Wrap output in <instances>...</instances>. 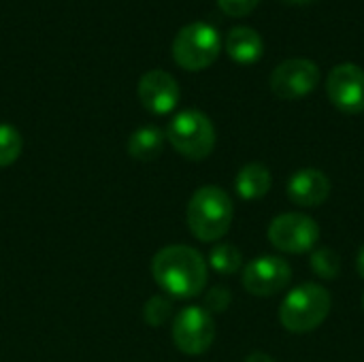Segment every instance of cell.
Instances as JSON below:
<instances>
[{"label": "cell", "mask_w": 364, "mask_h": 362, "mask_svg": "<svg viewBox=\"0 0 364 362\" xmlns=\"http://www.w3.org/2000/svg\"><path fill=\"white\" fill-rule=\"evenodd\" d=\"M151 275L168 297L194 299L207 286L209 267L198 250L190 245H168L154 256Z\"/></svg>", "instance_id": "obj_1"}, {"label": "cell", "mask_w": 364, "mask_h": 362, "mask_svg": "<svg viewBox=\"0 0 364 362\" xmlns=\"http://www.w3.org/2000/svg\"><path fill=\"white\" fill-rule=\"evenodd\" d=\"M286 2H290V4H305V2H311V0H286Z\"/></svg>", "instance_id": "obj_24"}, {"label": "cell", "mask_w": 364, "mask_h": 362, "mask_svg": "<svg viewBox=\"0 0 364 362\" xmlns=\"http://www.w3.org/2000/svg\"><path fill=\"white\" fill-rule=\"evenodd\" d=\"M222 49V38L211 23L194 21L183 26L173 41V58L186 70H203L211 66Z\"/></svg>", "instance_id": "obj_5"}, {"label": "cell", "mask_w": 364, "mask_h": 362, "mask_svg": "<svg viewBox=\"0 0 364 362\" xmlns=\"http://www.w3.org/2000/svg\"><path fill=\"white\" fill-rule=\"evenodd\" d=\"M271 183H273L271 171L260 162L245 164L235 177V190L243 201H258L267 196L271 190Z\"/></svg>", "instance_id": "obj_14"}, {"label": "cell", "mask_w": 364, "mask_h": 362, "mask_svg": "<svg viewBox=\"0 0 364 362\" xmlns=\"http://www.w3.org/2000/svg\"><path fill=\"white\" fill-rule=\"evenodd\" d=\"M309 267L320 280H337L341 273V258L335 250L320 247L311 254Z\"/></svg>", "instance_id": "obj_17"}, {"label": "cell", "mask_w": 364, "mask_h": 362, "mask_svg": "<svg viewBox=\"0 0 364 362\" xmlns=\"http://www.w3.org/2000/svg\"><path fill=\"white\" fill-rule=\"evenodd\" d=\"M333 307L331 292L320 284H301L292 288L279 305V322L286 331L311 333L328 318Z\"/></svg>", "instance_id": "obj_3"}, {"label": "cell", "mask_w": 364, "mask_h": 362, "mask_svg": "<svg viewBox=\"0 0 364 362\" xmlns=\"http://www.w3.org/2000/svg\"><path fill=\"white\" fill-rule=\"evenodd\" d=\"M267 235L275 250L284 254H305L318 245L320 226L314 218L292 211V213H282L273 218Z\"/></svg>", "instance_id": "obj_6"}, {"label": "cell", "mask_w": 364, "mask_h": 362, "mask_svg": "<svg viewBox=\"0 0 364 362\" xmlns=\"http://www.w3.org/2000/svg\"><path fill=\"white\" fill-rule=\"evenodd\" d=\"M232 303V294L228 288H222V286H215L207 292L205 297V309L209 314H222L228 309V305Z\"/></svg>", "instance_id": "obj_20"}, {"label": "cell", "mask_w": 364, "mask_h": 362, "mask_svg": "<svg viewBox=\"0 0 364 362\" xmlns=\"http://www.w3.org/2000/svg\"><path fill=\"white\" fill-rule=\"evenodd\" d=\"M166 139L183 158L198 162L211 156L215 147V128L203 111L186 109L171 119Z\"/></svg>", "instance_id": "obj_4"}, {"label": "cell", "mask_w": 364, "mask_h": 362, "mask_svg": "<svg viewBox=\"0 0 364 362\" xmlns=\"http://www.w3.org/2000/svg\"><path fill=\"white\" fill-rule=\"evenodd\" d=\"M171 312H173V305H171L168 299L154 297L145 305V320H147L149 326H162L171 318Z\"/></svg>", "instance_id": "obj_19"}, {"label": "cell", "mask_w": 364, "mask_h": 362, "mask_svg": "<svg viewBox=\"0 0 364 362\" xmlns=\"http://www.w3.org/2000/svg\"><path fill=\"white\" fill-rule=\"evenodd\" d=\"M21 154V134L11 124H0V169L11 166Z\"/></svg>", "instance_id": "obj_18"}, {"label": "cell", "mask_w": 364, "mask_h": 362, "mask_svg": "<svg viewBox=\"0 0 364 362\" xmlns=\"http://www.w3.org/2000/svg\"><path fill=\"white\" fill-rule=\"evenodd\" d=\"M245 362H275L269 354H264V352H254V354H250Z\"/></svg>", "instance_id": "obj_22"}, {"label": "cell", "mask_w": 364, "mask_h": 362, "mask_svg": "<svg viewBox=\"0 0 364 362\" xmlns=\"http://www.w3.org/2000/svg\"><path fill=\"white\" fill-rule=\"evenodd\" d=\"M320 81V68L307 58H292L282 62L271 73V90L284 100L305 98L316 90Z\"/></svg>", "instance_id": "obj_9"}, {"label": "cell", "mask_w": 364, "mask_h": 362, "mask_svg": "<svg viewBox=\"0 0 364 362\" xmlns=\"http://www.w3.org/2000/svg\"><path fill=\"white\" fill-rule=\"evenodd\" d=\"M215 339L213 316L205 307H186L177 314L173 322V341L179 352L188 356L205 354Z\"/></svg>", "instance_id": "obj_7"}, {"label": "cell", "mask_w": 364, "mask_h": 362, "mask_svg": "<svg viewBox=\"0 0 364 362\" xmlns=\"http://www.w3.org/2000/svg\"><path fill=\"white\" fill-rule=\"evenodd\" d=\"M292 282V269L288 260L279 256H258L243 269L241 284L254 297H275L284 292Z\"/></svg>", "instance_id": "obj_8"}, {"label": "cell", "mask_w": 364, "mask_h": 362, "mask_svg": "<svg viewBox=\"0 0 364 362\" xmlns=\"http://www.w3.org/2000/svg\"><path fill=\"white\" fill-rule=\"evenodd\" d=\"M164 134L156 126H143L134 130L128 139V154L139 162L156 160L164 149Z\"/></svg>", "instance_id": "obj_15"}, {"label": "cell", "mask_w": 364, "mask_h": 362, "mask_svg": "<svg viewBox=\"0 0 364 362\" xmlns=\"http://www.w3.org/2000/svg\"><path fill=\"white\" fill-rule=\"evenodd\" d=\"M356 271H358V275L364 280V245L360 247L358 256H356Z\"/></svg>", "instance_id": "obj_23"}, {"label": "cell", "mask_w": 364, "mask_h": 362, "mask_svg": "<svg viewBox=\"0 0 364 362\" xmlns=\"http://www.w3.org/2000/svg\"><path fill=\"white\" fill-rule=\"evenodd\" d=\"M235 207L226 190L220 186L198 188L186 209V222L190 233L205 243L220 241L232 224Z\"/></svg>", "instance_id": "obj_2"}, {"label": "cell", "mask_w": 364, "mask_h": 362, "mask_svg": "<svg viewBox=\"0 0 364 362\" xmlns=\"http://www.w3.org/2000/svg\"><path fill=\"white\" fill-rule=\"evenodd\" d=\"M286 192L294 205L311 209L331 196V179L320 169H301L288 179Z\"/></svg>", "instance_id": "obj_12"}, {"label": "cell", "mask_w": 364, "mask_h": 362, "mask_svg": "<svg viewBox=\"0 0 364 362\" xmlns=\"http://www.w3.org/2000/svg\"><path fill=\"white\" fill-rule=\"evenodd\" d=\"M326 94L331 102L350 115L364 111V70L356 64H339L326 79Z\"/></svg>", "instance_id": "obj_10"}, {"label": "cell", "mask_w": 364, "mask_h": 362, "mask_svg": "<svg viewBox=\"0 0 364 362\" xmlns=\"http://www.w3.org/2000/svg\"><path fill=\"white\" fill-rule=\"evenodd\" d=\"M226 53L237 64H256L264 53L262 36L247 26H235L226 36Z\"/></svg>", "instance_id": "obj_13"}, {"label": "cell", "mask_w": 364, "mask_h": 362, "mask_svg": "<svg viewBox=\"0 0 364 362\" xmlns=\"http://www.w3.org/2000/svg\"><path fill=\"white\" fill-rule=\"evenodd\" d=\"M363 307H364V297H363Z\"/></svg>", "instance_id": "obj_25"}, {"label": "cell", "mask_w": 364, "mask_h": 362, "mask_svg": "<svg viewBox=\"0 0 364 362\" xmlns=\"http://www.w3.org/2000/svg\"><path fill=\"white\" fill-rule=\"evenodd\" d=\"M139 100L141 105L154 113V115H166L171 113L177 102H179V83L175 81V77L166 70H149L141 77L139 87H136Z\"/></svg>", "instance_id": "obj_11"}, {"label": "cell", "mask_w": 364, "mask_h": 362, "mask_svg": "<svg viewBox=\"0 0 364 362\" xmlns=\"http://www.w3.org/2000/svg\"><path fill=\"white\" fill-rule=\"evenodd\" d=\"M209 265L220 275H235L243 267V256L232 243H215L209 252Z\"/></svg>", "instance_id": "obj_16"}, {"label": "cell", "mask_w": 364, "mask_h": 362, "mask_svg": "<svg viewBox=\"0 0 364 362\" xmlns=\"http://www.w3.org/2000/svg\"><path fill=\"white\" fill-rule=\"evenodd\" d=\"M260 0H218L220 9L230 15V17H245L250 15L256 6H258Z\"/></svg>", "instance_id": "obj_21"}]
</instances>
